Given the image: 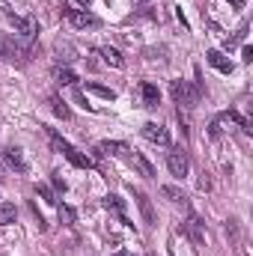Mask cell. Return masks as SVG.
<instances>
[{
  "label": "cell",
  "instance_id": "cell-1",
  "mask_svg": "<svg viewBox=\"0 0 253 256\" xmlns=\"http://www.w3.org/2000/svg\"><path fill=\"white\" fill-rule=\"evenodd\" d=\"M33 54H36V45H27L18 36H0V63L6 60V63L24 66L33 60Z\"/></svg>",
  "mask_w": 253,
  "mask_h": 256
},
{
  "label": "cell",
  "instance_id": "cell-2",
  "mask_svg": "<svg viewBox=\"0 0 253 256\" xmlns=\"http://www.w3.org/2000/svg\"><path fill=\"white\" fill-rule=\"evenodd\" d=\"M170 92H173V102L179 104V114H188V110H194V108L200 104V98H202V92H200L194 84H188V80H173Z\"/></svg>",
  "mask_w": 253,
  "mask_h": 256
},
{
  "label": "cell",
  "instance_id": "cell-3",
  "mask_svg": "<svg viewBox=\"0 0 253 256\" xmlns=\"http://www.w3.org/2000/svg\"><path fill=\"white\" fill-rule=\"evenodd\" d=\"M63 15L72 21V27H78V30H86V27H102V18L98 15H92L90 9H78V6H63Z\"/></svg>",
  "mask_w": 253,
  "mask_h": 256
},
{
  "label": "cell",
  "instance_id": "cell-4",
  "mask_svg": "<svg viewBox=\"0 0 253 256\" xmlns=\"http://www.w3.org/2000/svg\"><path fill=\"white\" fill-rule=\"evenodd\" d=\"M9 24L18 30V39H21V42H27V45H33V42H36L39 24H36L33 18H21V15H12V12H9Z\"/></svg>",
  "mask_w": 253,
  "mask_h": 256
},
{
  "label": "cell",
  "instance_id": "cell-5",
  "mask_svg": "<svg viewBox=\"0 0 253 256\" xmlns=\"http://www.w3.org/2000/svg\"><path fill=\"white\" fill-rule=\"evenodd\" d=\"M167 167H170V173L176 176V179H185L190 173V155L182 149V146H176L170 155H167Z\"/></svg>",
  "mask_w": 253,
  "mask_h": 256
},
{
  "label": "cell",
  "instance_id": "cell-6",
  "mask_svg": "<svg viewBox=\"0 0 253 256\" xmlns=\"http://www.w3.org/2000/svg\"><path fill=\"white\" fill-rule=\"evenodd\" d=\"M182 232L188 236L194 244H206V224H202V218H200V214H194V212H190L188 220L182 224Z\"/></svg>",
  "mask_w": 253,
  "mask_h": 256
},
{
  "label": "cell",
  "instance_id": "cell-7",
  "mask_svg": "<svg viewBox=\"0 0 253 256\" xmlns=\"http://www.w3.org/2000/svg\"><path fill=\"white\" fill-rule=\"evenodd\" d=\"M134 200H137V208H140L146 226H158V214H155V208H152V200H149L143 191H134Z\"/></svg>",
  "mask_w": 253,
  "mask_h": 256
},
{
  "label": "cell",
  "instance_id": "cell-8",
  "mask_svg": "<svg viewBox=\"0 0 253 256\" xmlns=\"http://www.w3.org/2000/svg\"><path fill=\"white\" fill-rule=\"evenodd\" d=\"M128 164H131V167H134L143 179H155V167L143 158V152H137V149L131 152V149H128Z\"/></svg>",
  "mask_w": 253,
  "mask_h": 256
},
{
  "label": "cell",
  "instance_id": "cell-9",
  "mask_svg": "<svg viewBox=\"0 0 253 256\" xmlns=\"http://www.w3.org/2000/svg\"><path fill=\"white\" fill-rule=\"evenodd\" d=\"M3 161H6L9 170H15V173H27V161H24V152H21L18 146H9V149L3 152Z\"/></svg>",
  "mask_w": 253,
  "mask_h": 256
},
{
  "label": "cell",
  "instance_id": "cell-10",
  "mask_svg": "<svg viewBox=\"0 0 253 256\" xmlns=\"http://www.w3.org/2000/svg\"><path fill=\"white\" fill-rule=\"evenodd\" d=\"M143 137L152 140V143H158V146H170V134H167V128L158 126V122H146V126H143Z\"/></svg>",
  "mask_w": 253,
  "mask_h": 256
},
{
  "label": "cell",
  "instance_id": "cell-11",
  "mask_svg": "<svg viewBox=\"0 0 253 256\" xmlns=\"http://www.w3.org/2000/svg\"><path fill=\"white\" fill-rule=\"evenodd\" d=\"M206 60H208V66H214L220 74H232V72H236V66L224 57V51H208V54H206Z\"/></svg>",
  "mask_w": 253,
  "mask_h": 256
},
{
  "label": "cell",
  "instance_id": "cell-12",
  "mask_svg": "<svg viewBox=\"0 0 253 256\" xmlns=\"http://www.w3.org/2000/svg\"><path fill=\"white\" fill-rule=\"evenodd\" d=\"M66 158H68V161H72V164H74L78 170H92V167H96V161H92V158H90L86 152H78L74 146H72V149L66 152Z\"/></svg>",
  "mask_w": 253,
  "mask_h": 256
},
{
  "label": "cell",
  "instance_id": "cell-13",
  "mask_svg": "<svg viewBox=\"0 0 253 256\" xmlns=\"http://www.w3.org/2000/svg\"><path fill=\"white\" fill-rule=\"evenodd\" d=\"M140 96H143V104H146V108H158V104H161V92H158L155 84H143V86H140Z\"/></svg>",
  "mask_w": 253,
  "mask_h": 256
},
{
  "label": "cell",
  "instance_id": "cell-14",
  "mask_svg": "<svg viewBox=\"0 0 253 256\" xmlns=\"http://www.w3.org/2000/svg\"><path fill=\"white\" fill-rule=\"evenodd\" d=\"M98 54H102V60L110 66V68H122L126 60H122V54L116 51V48H110V45H104V48H98Z\"/></svg>",
  "mask_w": 253,
  "mask_h": 256
},
{
  "label": "cell",
  "instance_id": "cell-15",
  "mask_svg": "<svg viewBox=\"0 0 253 256\" xmlns=\"http://www.w3.org/2000/svg\"><path fill=\"white\" fill-rule=\"evenodd\" d=\"M48 143H51V149H54V152H60V155H66V152L72 149V143L66 140L57 128H48Z\"/></svg>",
  "mask_w": 253,
  "mask_h": 256
},
{
  "label": "cell",
  "instance_id": "cell-16",
  "mask_svg": "<svg viewBox=\"0 0 253 256\" xmlns=\"http://www.w3.org/2000/svg\"><path fill=\"white\" fill-rule=\"evenodd\" d=\"M15 218H18V208L12 202H0V230L9 226V224H15Z\"/></svg>",
  "mask_w": 253,
  "mask_h": 256
},
{
  "label": "cell",
  "instance_id": "cell-17",
  "mask_svg": "<svg viewBox=\"0 0 253 256\" xmlns=\"http://www.w3.org/2000/svg\"><path fill=\"white\" fill-rule=\"evenodd\" d=\"M161 194H164V196H167L170 202H176V206H179V202H182V206L188 202L185 191H182V188H176V185H164V188H161Z\"/></svg>",
  "mask_w": 253,
  "mask_h": 256
},
{
  "label": "cell",
  "instance_id": "cell-18",
  "mask_svg": "<svg viewBox=\"0 0 253 256\" xmlns=\"http://www.w3.org/2000/svg\"><path fill=\"white\" fill-rule=\"evenodd\" d=\"M98 152H102V155H122V152H128V146L126 143H116V140H114V143L104 140V143H98Z\"/></svg>",
  "mask_w": 253,
  "mask_h": 256
},
{
  "label": "cell",
  "instance_id": "cell-19",
  "mask_svg": "<svg viewBox=\"0 0 253 256\" xmlns=\"http://www.w3.org/2000/svg\"><path fill=\"white\" fill-rule=\"evenodd\" d=\"M54 78H57V84H60V86H74V84H78V74H74L72 68H57V72H54Z\"/></svg>",
  "mask_w": 253,
  "mask_h": 256
},
{
  "label": "cell",
  "instance_id": "cell-20",
  "mask_svg": "<svg viewBox=\"0 0 253 256\" xmlns=\"http://www.w3.org/2000/svg\"><path fill=\"white\" fill-rule=\"evenodd\" d=\"M51 110H54L60 120H72V110H68V104H66L60 96H51Z\"/></svg>",
  "mask_w": 253,
  "mask_h": 256
},
{
  "label": "cell",
  "instance_id": "cell-21",
  "mask_svg": "<svg viewBox=\"0 0 253 256\" xmlns=\"http://www.w3.org/2000/svg\"><path fill=\"white\" fill-rule=\"evenodd\" d=\"M104 206H108V208H110V212H116V214H120V220H122V224H128V218H126V202H122V200H120V196H108V200H104Z\"/></svg>",
  "mask_w": 253,
  "mask_h": 256
},
{
  "label": "cell",
  "instance_id": "cell-22",
  "mask_svg": "<svg viewBox=\"0 0 253 256\" xmlns=\"http://www.w3.org/2000/svg\"><path fill=\"white\" fill-rule=\"evenodd\" d=\"M86 90H90V92H96V96H102V98H108V102H114V98H116V92H114V90L98 86V84H86Z\"/></svg>",
  "mask_w": 253,
  "mask_h": 256
},
{
  "label": "cell",
  "instance_id": "cell-23",
  "mask_svg": "<svg viewBox=\"0 0 253 256\" xmlns=\"http://www.w3.org/2000/svg\"><path fill=\"white\" fill-rule=\"evenodd\" d=\"M36 191H39V196H42V200H45L48 206H57V194L51 191V188H45V185H39Z\"/></svg>",
  "mask_w": 253,
  "mask_h": 256
},
{
  "label": "cell",
  "instance_id": "cell-24",
  "mask_svg": "<svg viewBox=\"0 0 253 256\" xmlns=\"http://www.w3.org/2000/svg\"><path fill=\"white\" fill-rule=\"evenodd\" d=\"M60 218H63V220L68 224V226L74 224V212H72V208H66V206H60Z\"/></svg>",
  "mask_w": 253,
  "mask_h": 256
},
{
  "label": "cell",
  "instance_id": "cell-25",
  "mask_svg": "<svg viewBox=\"0 0 253 256\" xmlns=\"http://www.w3.org/2000/svg\"><path fill=\"white\" fill-rule=\"evenodd\" d=\"M242 60H244V63H253V51H250V45H244V48H242Z\"/></svg>",
  "mask_w": 253,
  "mask_h": 256
},
{
  "label": "cell",
  "instance_id": "cell-26",
  "mask_svg": "<svg viewBox=\"0 0 253 256\" xmlns=\"http://www.w3.org/2000/svg\"><path fill=\"white\" fill-rule=\"evenodd\" d=\"M200 188H202V191H208V188H212V179H208V173H202V179H200Z\"/></svg>",
  "mask_w": 253,
  "mask_h": 256
},
{
  "label": "cell",
  "instance_id": "cell-27",
  "mask_svg": "<svg viewBox=\"0 0 253 256\" xmlns=\"http://www.w3.org/2000/svg\"><path fill=\"white\" fill-rule=\"evenodd\" d=\"M54 188H57V191H66V182L60 179V173H54Z\"/></svg>",
  "mask_w": 253,
  "mask_h": 256
},
{
  "label": "cell",
  "instance_id": "cell-28",
  "mask_svg": "<svg viewBox=\"0 0 253 256\" xmlns=\"http://www.w3.org/2000/svg\"><path fill=\"white\" fill-rule=\"evenodd\" d=\"M74 3H78V6H80V9H86V6H90V0H72V3H68V6H74Z\"/></svg>",
  "mask_w": 253,
  "mask_h": 256
},
{
  "label": "cell",
  "instance_id": "cell-29",
  "mask_svg": "<svg viewBox=\"0 0 253 256\" xmlns=\"http://www.w3.org/2000/svg\"><path fill=\"white\" fill-rule=\"evenodd\" d=\"M230 3H232L236 9H242V6H244V0H230Z\"/></svg>",
  "mask_w": 253,
  "mask_h": 256
},
{
  "label": "cell",
  "instance_id": "cell-30",
  "mask_svg": "<svg viewBox=\"0 0 253 256\" xmlns=\"http://www.w3.org/2000/svg\"><path fill=\"white\" fill-rule=\"evenodd\" d=\"M116 256H131V254H128V250H120V254H116Z\"/></svg>",
  "mask_w": 253,
  "mask_h": 256
},
{
  "label": "cell",
  "instance_id": "cell-31",
  "mask_svg": "<svg viewBox=\"0 0 253 256\" xmlns=\"http://www.w3.org/2000/svg\"><path fill=\"white\" fill-rule=\"evenodd\" d=\"M137 3H149V0H137Z\"/></svg>",
  "mask_w": 253,
  "mask_h": 256
}]
</instances>
